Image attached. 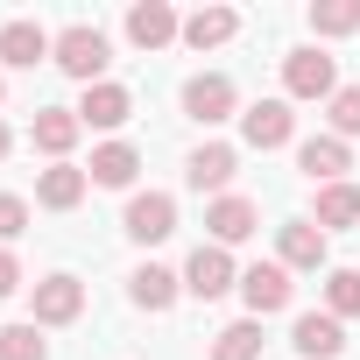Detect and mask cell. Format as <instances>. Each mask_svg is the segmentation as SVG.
<instances>
[{
	"label": "cell",
	"instance_id": "obj_24",
	"mask_svg": "<svg viewBox=\"0 0 360 360\" xmlns=\"http://www.w3.org/2000/svg\"><path fill=\"white\" fill-rule=\"evenodd\" d=\"M325 311L346 325V318H360V269H332L325 276Z\"/></svg>",
	"mask_w": 360,
	"mask_h": 360
},
{
	"label": "cell",
	"instance_id": "obj_8",
	"mask_svg": "<svg viewBox=\"0 0 360 360\" xmlns=\"http://www.w3.org/2000/svg\"><path fill=\"white\" fill-rule=\"evenodd\" d=\"M290 346H297L304 360H339V353H346V325H339L332 311H304V318L290 325Z\"/></svg>",
	"mask_w": 360,
	"mask_h": 360
},
{
	"label": "cell",
	"instance_id": "obj_5",
	"mask_svg": "<svg viewBox=\"0 0 360 360\" xmlns=\"http://www.w3.org/2000/svg\"><path fill=\"white\" fill-rule=\"evenodd\" d=\"M297 169L311 176L318 191H325V184H346V169H353V148H346L339 134H311V141H297Z\"/></svg>",
	"mask_w": 360,
	"mask_h": 360
},
{
	"label": "cell",
	"instance_id": "obj_16",
	"mask_svg": "<svg viewBox=\"0 0 360 360\" xmlns=\"http://www.w3.org/2000/svg\"><path fill=\"white\" fill-rule=\"evenodd\" d=\"M78 134H85V127H78V106H43V113H36V127H29V141H36L43 155H57V162L71 155V141H78Z\"/></svg>",
	"mask_w": 360,
	"mask_h": 360
},
{
	"label": "cell",
	"instance_id": "obj_14",
	"mask_svg": "<svg viewBox=\"0 0 360 360\" xmlns=\"http://www.w3.org/2000/svg\"><path fill=\"white\" fill-rule=\"evenodd\" d=\"M205 226H212V248H233V240H248L255 226H262V212H255V198H212V212H205Z\"/></svg>",
	"mask_w": 360,
	"mask_h": 360
},
{
	"label": "cell",
	"instance_id": "obj_12",
	"mask_svg": "<svg viewBox=\"0 0 360 360\" xmlns=\"http://www.w3.org/2000/svg\"><path fill=\"white\" fill-rule=\"evenodd\" d=\"M85 311V283L78 276H43L36 283V325H71Z\"/></svg>",
	"mask_w": 360,
	"mask_h": 360
},
{
	"label": "cell",
	"instance_id": "obj_2",
	"mask_svg": "<svg viewBox=\"0 0 360 360\" xmlns=\"http://www.w3.org/2000/svg\"><path fill=\"white\" fill-rule=\"evenodd\" d=\"M283 92H290V99H332V92H339L332 57H325V50H290V57H283Z\"/></svg>",
	"mask_w": 360,
	"mask_h": 360
},
{
	"label": "cell",
	"instance_id": "obj_28",
	"mask_svg": "<svg viewBox=\"0 0 360 360\" xmlns=\"http://www.w3.org/2000/svg\"><path fill=\"white\" fill-rule=\"evenodd\" d=\"M29 226V198H15V191H0V240H15Z\"/></svg>",
	"mask_w": 360,
	"mask_h": 360
},
{
	"label": "cell",
	"instance_id": "obj_4",
	"mask_svg": "<svg viewBox=\"0 0 360 360\" xmlns=\"http://www.w3.org/2000/svg\"><path fill=\"white\" fill-rule=\"evenodd\" d=\"M184 290H191L198 304H212V297L240 290V269H233V255H226V248H198V255L184 262Z\"/></svg>",
	"mask_w": 360,
	"mask_h": 360
},
{
	"label": "cell",
	"instance_id": "obj_19",
	"mask_svg": "<svg viewBox=\"0 0 360 360\" xmlns=\"http://www.w3.org/2000/svg\"><path fill=\"white\" fill-rule=\"evenodd\" d=\"M134 169H141V148L134 141H106V148H92V184H113V191H127L134 184Z\"/></svg>",
	"mask_w": 360,
	"mask_h": 360
},
{
	"label": "cell",
	"instance_id": "obj_17",
	"mask_svg": "<svg viewBox=\"0 0 360 360\" xmlns=\"http://www.w3.org/2000/svg\"><path fill=\"white\" fill-rule=\"evenodd\" d=\"M85 184H92V176H85L78 162H50V169L36 176V205H50V212H71V205L85 198Z\"/></svg>",
	"mask_w": 360,
	"mask_h": 360
},
{
	"label": "cell",
	"instance_id": "obj_13",
	"mask_svg": "<svg viewBox=\"0 0 360 360\" xmlns=\"http://www.w3.org/2000/svg\"><path fill=\"white\" fill-rule=\"evenodd\" d=\"M184 36V22H176L162 0H141V8H127V43L134 50H162V43H176Z\"/></svg>",
	"mask_w": 360,
	"mask_h": 360
},
{
	"label": "cell",
	"instance_id": "obj_11",
	"mask_svg": "<svg viewBox=\"0 0 360 360\" xmlns=\"http://www.w3.org/2000/svg\"><path fill=\"white\" fill-rule=\"evenodd\" d=\"M233 169H240V155H233L226 141H205V148H191V162H184V184H191V191H219V198H226Z\"/></svg>",
	"mask_w": 360,
	"mask_h": 360
},
{
	"label": "cell",
	"instance_id": "obj_27",
	"mask_svg": "<svg viewBox=\"0 0 360 360\" xmlns=\"http://www.w3.org/2000/svg\"><path fill=\"white\" fill-rule=\"evenodd\" d=\"M332 127H339V141L360 134V85H339L332 92Z\"/></svg>",
	"mask_w": 360,
	"mask_h": 360
},
{
	"label": "cell",
	"instance_id": "obj_18",
	"mask_svg": "<svg viewBox=\"0 0 360 360\" xmlns=\"http://www.w3.org/2000/svg\"><path fill=\"white\" fill-rule=\"evenodd\" d=\"M276 255H283V269H325V233L311 219H290L276 233Z\"/></svg>",
	"mask_w": 360,
	"mask_h": 360
},
{
	"label": "cell",
	"instance_id": "obj_31",
	"mask_svg": "<svg viewBox=\"0 0 360 360\" xmlns=\"http://www.w3.org/2000/svg\"><path fill=\"white\" fill-rule=\"evenodd\" d=\"M0 92H8V85H0Z\"/></svg>",
	"mask_w": 360,
	"mask_h": 360
},
{
	"label": "cell",
	"instance_id": "obj_26",
	"mask_svg": "<svg viewBox=\"0 0 360 360\" xmlns=\"http://www.w3.org/2000/svg\"><path fill=\"white\" fill-rule=\"evenodd\" d=\"M0 360H50V346H43V325H36V318L8 325V332H0Z\"/></svg>",
	"mask_w": 360,
	"mask_h": 360
},
{
	"label": "cell",
	"instance_id": "obj_1",
	"mask_svg": "<svg viewBox=\"0 0 360 360\" xmlns=\"http://www.w3.org/2000/svg\"><path fill=\"white\" fill-rule=\"evenodd\" d=\"M106 36L92 29V22H71L64 36H57V71H71L78 85H106Z\"/></svg>",
	"mask_w": 360,
	"mask_h": 360
},
{
	"label": "cell",
	"instance_id": "obj_7",
	"mask_svg": "<svg viewBox=\"0 0 360 360\" xmlns=\"http://www.w3.org/2000/svg\"><path fill=\"white\" fill-rule=\"evenodd\" d=\"M290 290H297V283H290V269H283V262H255V269H240V297H248V311H255V318L283 311V304H290Z\"/></svg>",
	"mask_w": 360,
	"mask_h": 360
},
{
	"label": "cell",
	"instance_id": "obj_23",
	"mask_svg": "<svg viewBox=\"0 0 360 360\" xmlns=\"http://www.w3.org/2000/svg\"><path fill=\"white\" fill-rule=\"evenodd\" d=\"M212 360H262V318H240L212 339Z\"/></svg>",
	"mask_w": 360,
	"mask_h": 360
},
{
	"label": "cell",
	"instance_id": "obj_3",
	"mask_svg": "<svg viewBox=\"0 0 360 360\" xmlns=\"http://www.w3.org/2000/svg\"><path fill=\"white\" fill-rule=\"evenodd\" d=\"M120 226H127V240L155 248V240H169V233H176V198H169V191H134Z\"/></svg>",
	"mask_w": 360,
	"mask_h": 360
},
{
	"label": "cell",
	"instance_id": "obj_29",
	"mask_svg": "<svg viewBox=\"0 0 360 360\" xmlns=\"http://www.w3.org/2000/svg\"><path fill=\"white\" fill-rule=\"evenodd\" d=\"M15 290H22V262L0 248V297H15Z\"/></svg>",
	"mask_w": 360,
	"mask_h": 360
},
{
	"label": "cell",
	"instance_id": "obj_25",
	"mask_svg": "<svg viewBox=\"0 0 360 360\" xmlns=\"http://www.w3.org/2000/svg\"><path fill=\"white\" fill-rule=\"evenodd\" d=\"M311 29L318 36H353L360 29V0H311Z\"/></svg>",
	"mask_w": 360,
	"mask_h": 360
},
{
	"label": "cell",
	"instance_id": "obj_21",
	"mask_svg": "<svg viewBox=\"0 0 360 360\" xmlns=\"http://www.w3.org/2000/svg\"><path fill=\"white\" fill-rule=\"evenodd\" d=\"M233 29H240L233 8H198V15L184 22V43H191V50H219V43H233Z\"/></svg>",
	"mask_w": 360,
	"mask_h": 360
},
{
	"label": "cell",
	"instance_id": "obj_9",
	"mask_svg": "<svg viewBox=\"0 0 360 360\" xmlns=\"http://www.w3.org/2000/svg\"><path fill=\"white\" fill-rule=\"evenodd\" d=\"M43 57H57V36H50L43 22H8V29H0V64L36 71Z\"/></svg>",
	"mask_w": 360,
	"mask_h": 360
},
{
	"label": "cell",
	"instance_id": "obj_22",
	"mask_svg": "<svg viewBox=\"0 0 360 360\" xmlns=\"http://www.w3.org/2000/svg\"><path fill=\"white\" fill-rule=\"evenodd\" d=\"M311 226H318V233H332V226H360V184H325Z\"/></svg>",
	"mask_w": 360,
	"mask_h": 360
},
{
	"label": "cell",
	"instance_id": "obj_10",
	"mask_svg": "<svg viewBox=\"0 0 360 360\" xmlns=\"http://www.w3.org/2000/svg\"><path fill=\"white\" fill-rule=\"evenodd\" d=\"M184 113H191V120H205V127L233 120V78H219V71H198V78L184 85Z\"/></svg>",
	"mask_w": 360,
	"mask_h": 360
},
{
	"label": "cell",
	"instance_id": "obj_20",
	"mask_svg": "<svg viewBox=\"0 0 360 360\" xmlns=\"http://www.w3.org/2000/svg\"><path fill=\"white\" fill-rule=\"evenodd\" d=\"M176 290H184V276H169V269H155V262H141V269L127 276V297H134L141 311H169Z\"/></svg>",
	"mask_w": 360,
	"mask_h": 360
},
{
	"label": "cell",
	"instance_id": "obj_15",
	"mask_svg": "<svg viewBox=\"0 0 360 360\" xmlns=\"http://www.w3.org/2000/svg\"><path fill=\"white\" fill-rule=\"evenodd\" d=\"M134 113V99H127V85H85V99H78V127H120Z\"/></svg>",
	"mask_w": 360,
	"mask_h": 360
},
{
	"label": "cell",
	"instance_id": "obj_6",
	"mask_svg": "<svg viewBox=\"0 0 360 360\" xmlns=\"http://www.w3.org/2000/svg\"><path fill=\"white\" fill-rule=\"evenodd\" d=\"M240 134H248V148H283V141L297 134L290 99H255V106L240 113Z\"/></svg>",
	"mask_w": 360,
	"mask_h": 360
},
{
	"label": "cell",
	"instance_id": "obj_30",
	"mask_svg": "<svg viewBox=\"0 0 360 360\" xmlns=\"http://www.w3.org/2000/svg\"><path fill=\"white\" fill-rule=\"evenodd\" d=\"M8 148H15V134H8V120H0V155H8Z\"/></svg>",
	"mask_w": 360,
	"mask_h": 360
}]
</instances>
